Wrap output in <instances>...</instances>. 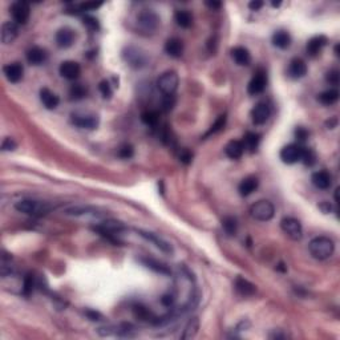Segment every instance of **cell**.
Instances as JSON below:
<instances>
[{
  "mask_svg": "<svg viewBox=\"0 0 340 340\" xmlns=\"http://www.w3.org/2000/svg\"><path fill=\"white\" fill-rule=\"evenodd\" d=\"M206 5H209L210 8H219V7H221V3H218V1H208Z\"/></svg>",
  "mask_w": 340,
  "mask_h": 340,
  "instance_id": "db71d44e",
  "label": "cell"
},
{
  "mask_svg": "<svg viewBox=\"0 0 340 340\" xmlns=\"http://www.w3.org/2000/svg\"><path fill=\"white\" fill-rule=\"evenodd\" d=\"M338 125V118L334 117L331 121H327V127H328V129H334V128Z\"/></svg>",
  "mask_w": 340,
  "mask_h": 340,
  "instance_id": "f5cc1de1",
  "label": "cell"
},
{
  "mask_svg": "<svg viewBox=\"0 0 340 340\" xmlns=\"http://www.w3.org/2000/svg\"><path fill=\"white\" fill-rule=\"evenodd\" d=\"M71 100H81L86 96V88L81 84H73L69 89Z\"/></svg>",
  "mask_w": 340,
  "mask_h": 340,
  "instance_id": "836d02e7",
  "label": "cell"
},
{
  "mask_svg": "<svg viewBox=\"0 0 340 340\" xmlns=\"http://www.w3.org/2000/svg\"><path fill=\"white\" fill-rule=\"evenodd\" d=\"M280 227L284 232V234H287L293 241H300L303 236V227L302 223L298 221L297 218L286 217L280 221Z\"/></svg>",
  "mask_w": 340,
  "mask_h": 340,
  "instance_id": "ba28073f",
  "label": "cell"
},
{
  "mask_svg": "<svg viewBox=\"0 0 340 340\" xmlns=\"http://www.w3.org/2000/svg\"><path fill=\"white\" fill-rule=\"evenodd\" d=\"M180 160L181 162H184V164L188 165V164H190L191 160H193V154H191L188 149H182L180 153Z\"/></svg>",
  "mask_w": 340,
  "mask_h": 340,
  "instance_id": "c3c4849f",
  "label": "cell"
},
{
  "mask_svg": "<svg viewBox=\"0 0 340 340\" xmlns=\"http://www.w3.org/2000/svg\"><path fill=\"white\" fill-rule=\"evenodd\" d=\"M226 114H221V116L215 120V123L212 125V128H210V130H209L208 133V136L214 134V133H218L219 130H222L223 128H225V125H226Z\"/></svg>",
  "mask_w": 340,
  "mask_h": 340,
  "instance_id": "8d00e7d4",
  "label": "cell"
},
{
  "mask_svg": "<svg viewBox=\"0 0 340 340\" xmlns=\"http://www.w3.org/2000/svg\"><path fill=\"white\" fill-rule=\"evenodd\" d=\"M232 56L234 59V62L238 65L245 66L249 65L251 63V55L249 52V49L245 47H235L232 49Z\"/></svg>",
  "mask_w": 340,
  "mask_h": 340,
  "instance_id": "d4e9b609",
  "label": "cell"
},
{
  "mask_svg": "<svg viewBox=\"0 0 340 340\" xmlns=\"http://www.w3.org/2000/svg\"><path fill=\"white\" fill-rule=\"evenodd\" d=\"M18 25L12 21H5L1 25V42L4 44H11L15 39L18 38Z\"/></svg>",
  "mask_w": 340,
  "mask_h": 340,
  "instance_id": "cb8c5ba5",
  "label": "cell"
},
{
  "mask_svg": "<svg viewBox=\"0 0 340 340\" xmlns=\"http://www.w3.org/2000/svg\"><path fill=\"white\" fill-rule=\"evenodd\" d=\"M266 85H267V73L263 69H258L255 72L253 79L249 83V86H247V92L249 95L255 96V95H260L263 90L266 89Z\"/></svg>",
  "mask_w": 340,
  "mask_h": 340,
  "instance_id": "9c48e42d",
  "label": "cell"
},
{
  "mask_svg": "<svg viewBox=\"0 0 340 340\" xmlns=\"http://www.w3.org/2000/svg\"><path fill=\"white\" fill-rule=\"evenodd\" d=\"M99 89H100V92H101V95H103V97H104V99H109L110 96L113 95L112 85L109 84V81H106V80L101 81V83H100Z\"/></svg>",
  "mask_w": 340,
  "mask_h": 340,
  "instance_id": "b9f144b4",
  "label": "cell"
},
{
  "mask_svg": "<svg viewBox=\"0 0 340 340\" xmlns=\"http://www.w3.org/2000/svg\"><path fill=\"white\" fill-rule=\"evenodd\" d=\"M33 287H35V278H33L32 275H27V276L24 278V282H23L24 295H25V297H28L29 294L32 293Z\"/></svg>",
  "mask_w": 340,
  "mask_h": 340,
  "instance_id": "60d3db41",
  "label": "cell"
},
{
  "mask_svg": "<svg viewBox=\"0 0 340 340\" xmlns=\"http://www.w3.org/2000/svg\"><path fill=\"white\" fill-rule=\"evenodd\" d=\"M308 250L310 254L315 258V259L324 260L327 258H330L331 255L334 254L335 251V243L334 241L328 238V236H317L314 238L310 245H308Z\"/></svg>",
  "mask_w": 340,
  "mask_h": 340,
  "instance_id": "6da1fadb",
  "label": "cell"
},
{
  "mask_svg": "<svg viewBox=\"0 0 340 340\" xmlns=\"http://www.w3.org/2000/svg\"><path fill=\"white\" fill-rule=\"evenodd\" d=\"M280 4H282L280 1H278V3H275V1H273V3H271V5H273V7H275V8H276V7H279V5H280Z\"/></svg>",
  "mask_w": 340,
  "mask_h": 340,
  "instance_id": "11a10c76",
  "label": "cell"
},
{
  "mask_svg": "<svg viewBox=\"0 0 340 340\" xmlns=\"http://www.w3.org/2000/svg\"><path fill=\"white\" fill-rule=\"evenodd\" d=\"M259 142H260L259 134H256V133H253V132H247L245 134V137H243L242 144H243V147H245V150L250 151V153H255L256 149H258V147H259Z\"/></svg>",
  "mask_w": 340,
  "mask_h": 340,
  "instance_id": "f546056e",
  "label": "cell"
},
{
  "mask_svg": "<svg viewBox=\"0 0 340 340\" xmlns=\"http://www.w3.org/2000/svg\"><path fill=\"white\" fill-rule=\"evenodd\" d=\"M175 302V298L173 294H165L164 297L161 298V303L166 306V307H171Z\"/></svg>",
  "mask_w": 340,
  "mask_h": 340,
  "instance_id": "7dc6e473",
  "label": "cell"
},
{
  "mask_svg": "<svg viewBox=\"0 0 340 340\" xmlns=\"http://www.w3.org/2000/svg\"><path fill=\"white\" fill-rule=\"evenodd\" d=\"M16 142L12 140V138L7 137L4 138V141H3V144H1V149H3V151H14L15 149H16Z\"/></svg>",
  "mask_w": 340,
  "mask_h": 340,
  "instance_id": "ee69618b",
  "label": "cell"
},
{
  "mask_svg": "<svg viewBox=\"0 0 340 340\" xmlns=\"http://www.w3.org/2000/svg\"><path fill=\"white\" fill-rule=\"evenodd\" d=\"M144 263H145L149 269L154 270V271L160 273V274H170L169 269H168L166 266L158 263V262H154V260H144Z\"/></svg>",
  "mask_w": 340,
  "mask_h": 340,
  "instance_id": "74e56055",
  "label": "cell"
},
{
  "mask_svg": "<svg viewBox=\"0 0 340 340\" xmlns=\"http://www.w3.org/2000/svg\"><path fill=\"white\" fill-rule=\"evenodd\" d=\"M10 12L14 18L15 23L25 24L29 19L31 8L27 1H15L14 4L11 5Z\"/></svg>",
  "mask_w": 340,
  "mask_h": 340,
  "instance_id": "8fae6325",
  "label": "cell"
},
{
  "mask_svg": "<svg viewBox=\"0 0 340 340\" xmlns=\"http://www.w3.org/2000/svg\"><path fill=\"white\" fill-rule=\"evenodd\" d=\"M141 120L149 127H156L158 121H160V116L154 110H148L145 113H142Z\"/></svg>",
  "mask_w": 340,
  "mask_h": 340,
  "instance_id": "e575fe53",
  "label": "cell"
},
{
  "mask_svg": "<svg viewBox=\"0 0 340 340\" xmlns=\"http://www.w3.org/2000/svg\"><path fill=\"white\" fill-rule=\"evenodd\" d=\"M15 209L19 212L32 215V217H42L45 215L53 209L52 205L42 201H33V199H21L15 203Z\"/></svg>",
  "mask_w": 340,
  "mask_h": 340,
  "instance_id": "7a4b0ae2",
  "label": "cell"
},
{
  "mask_svg": "<svg viewBox=\"0 0 340 340\" xmlns=\"http://www.w3.org/2000/svg\"><path fill=\"white\" fill-rule=\"evenodd\" d=\"M76 39V33L72 28L64 27L56 32V42L60 48H69L73 45Z\"/></svg>",
  "mask_w": 340,
  "mask_h": 340,
  "instance_id": "2e32d148",
  "label": "cell"
},
{
  "mask_svg": "<svg viewBox=\"0 0 340 340\" xmlns=\"http://www.w3.org/2000/svg\"><path fill=\"white\" fill-rule=\"evenodd\" d=\"M83 23H84L85 27L89 29V31H99L100 29L99 20L93 18V16H84Z\"/></svg>",
  "mask_w": 340,
  "mask_h": 340,
  "instance_id": "ab89813d",
  "label": "cell"
},
{
  "mask_svg": "<svg viewBox=\"0 0 340 340\" xmlns=\"http://www.w3.org/2000/svg\"><path fill=\"white\" fill-rule=\"evenodd\" d=\"M251 217L256 219V221H260V222H267L270 219H273L275 214V208L273 203L270 201H258L255 202L250 209Z\"/></svg>",
  "mask_w": 340,
  "mask_h": 340,
  "instance_id": "277c9868",
  "label": "cell"
},
{
  "mask_svg": "<svg viewBox=\"0 0 340 340\" xmlns=\"http://www.w3.org/2000/svg\"><path fill=\"white\" fill-rule=\"evenodd\" d=\"M258 186H259V180L255 175H249L242 180V182L238 186V190H239V194L242 197H249L250 194H253L255 190L258 189Z\"/></svg>",
  "mask_w": 340,
  "mask_h": 340,
  "instance_id": "d6986e66",
  "label": "cell"
},
{
  "mask_svg": "<svg viewBox=\"0 0 340 340\" xmlns=\"http://www.w3.org/2000/svg\"><path fill=\"white\" fill-rule=\"evenodd\" d=\"M225 153H226V156L229 157V158H232V160H238V158H241V157L243 156V153H245V147H243L242 141L233 140V141L229 142L226 147H225Z\"/></svg>",
  "mask_w": 340,
  "mask_h": 340,
  "instance_id": "4316f807",
  "label": "cell"
},
{
  "mask_svg": "<svg viewBox=\"0 0 340 340\" xmlns=\"http://www.w3.org/2000/svg\"><path fill=\"white\" fill-rule=\"evenodd\" d=\"M178 83H180L178 75L174 71H168L158 77L157 88L162 92V95L171 96L174 95L178 88Z\"/></svg>",
  "mask_w": 340,
  "mask_h": 340,
  "instance_id": "5b68a950",
  "label": "cell"
},
{
  "mask_svg": "<svg viewBox=\"0 0 340 340\" xmlns=\"http://www.w3.org/2000/svg\"><path fill=\"white\" fill-rule=\"evenodd\" d=\"M85 315L89 318L90 320H101V314H99V312L93 311V310H88V311L85 312Z\"/></svg>",
  "mask_w": 340,
  "mask_h": 340,
  "instance_id": "681fc988",
  "label": "cell"
},
{
  "mask_svg": "<svg viewBox=\"0 0 340 340\" xmlns=\"http://www.w3.org/2000/svg\"><path fill=\"white\" fill-rule=\"evenodd\" d=\"M71 121L73 125L81 129H96L99 127V117L96 114L88 113H73L71 116Z\"/></svg>",
  "mask_w": 340,
  "mask_h": 340,
  "instance_id": "30bf717a",
  "label": "cell"
},
{
  "mask_svg": "<svg viewBox=\"0 0 340 340\" xmlns=\"http://www.w3.org/2000/svg\"><path fill=\"white\" fill-rule=\"evenodd\" d=\"M140 234H141V235L144 236L147 241L151 242V243H154V245H156L161 251L168 253V254H171V253H173L171 246H170L166 241H164L162 238H160L158 235H156V234H153V233H148V232H140Z\"/></svg>",
  "mask_w": 340,
  "mask_h": 340,
  "instance_id": "484cf974",
  "label": "cell"
},
{
  "mask_svg": "<svg viewBox=\"0 0 340 340\" xmlns=\"http://www.w3.org/2000/svg\"><path fill=\"white\" fill-rule=\"evenodd\" d=\"M319 209H320L321 212H326V214H327V212H331V209H332V208H331L330 203L326 202V201H324V202H321L320 205H319Z\"/></svg>",
  "mask_w": 340,
  "mask_h": 340,
  "instance_id": "816d5d0a",
  "label": "cell"
},
{
  "mask_svg": "<svg viewBox=\"0 0 340 340\" xmlns=\"http://www.w3.org/2000/svg\"><path fill=\"white\" fill-rule=\"evenodd\" d=\"M137 25L142 32L153 33L160 25V18L154 11L142 10L137 16Z\"/></svg>",
  "mask_w": 340,
  "mask_h": 340,
  "instance_id": "8992f818",
  "label": "cell"
},
{
  "mask_svg": "<svg viewBox=\"0 0 340 340\" xmlns=\"http://www.w3.org/2000/svg\"><path fill=\"white\" fill-rule=\"evenodd\" d=\"M306 166H312L315 162H317V154L315 151L310 149V148H304L303 149L302 160H300Z\"/></svg>",
  "mask_w": 340,
  "mask_h": 340,
  "instance_id": "d590c367",
  "label": "cell"
},
{
  "mask_svg": "<svg viewBox=\"0 0 340 340\" xmlns=\"http://www.w3.org/2000/svg\"><path fill=\"white\" fill-rule=\"evenodd\" d=\"M40 101H42V105L47 109H49V110L56 109L57 106H59V104H60L59 96H56L53 92L47 89V88H42V89L40 90Z\"/></svg>",
  "mask_w": 340,
  "mask_h": 340,
  "instance_id": "603a6c76",
  "label": "cell"
},
{
  "mask_svg": "<svg viewBox=\"0 0 340 340\" xmlns=\"http://www.w3.org/2000/svg\"><path fill=\"white\" fill-rule=\"evenodd\" d=\"M234 287H235V291L242 297H251L256 293V287L255 284H253L251 282H249L247 279L242 278V276H238L234 282Z\"/></svg>",
  "mask_w": 340,
  "mask_h": 340,
  "instance_id": "ffe728a7",
  "label": "cell"
},
{
  "mask_svg": "<svg viewBox=\"0 0 340 340\" xmlns=\"http://www.w3.org/2000/svg\"><path fill=\"white\" fill-rule=\"evenodd\" d=\"M327 40L326 36L323 35H319V36H314L312 39H310L307 42V47H306V51H307V55L310 57H317L319 53L323 51V48L326 47Z\"/></svg>",
  "mask_w": 340,
  "mask_h": 340,
  "instance_id": "9a60e30c",
  "label": "cell"
},
{
  "mask_svg": "<svg viewBox=\"0 0 340 340\" xmlns=\"http://www.w3.org/2000/svg\"><path fill=\"white\" fill-rule=\"evenodd\" d=\"M198 330H199V319L198 318H191V319L186 323V326H185L184 328V332H182V335H181V339L182 340L193 339V338H195L197 334H198Z\"/></svg>",
  "mask_w": 340,
  "mask_h": 340,
  "instance_id": "f1b7e54d",
  "label": "cell"
},
{
  "mask_svg": "<svg viewBox=\"0 0 340 340\" xmlns=\"http://www.w3.org/2000/svg\"><path fill=\"white\" fill-rule=\"evenodd\" d=\"M222 227L227 235L233 236L238 232V222L234 217H225L222 219Z\"/></svg>",
  "mask_w": 340,
  "mask_h": 340,
  "instance_id": "d6a6232c",
  "label": "cell"
},
{
  "mask_svg": "<svg viewBox=\"0 0 340 340\" xmlns=\"http://www.w3.org/2000/svg\"><path fill=\"white\" fill-rule=\"evenodd\" d=\"M59 72H60L62 77H64V79H66V80L72 81L80 77L81 68L80 65H79V63L68 60V62L62 63V65H60V68H59Z\"/></svg>",
  "mask_w": 340,
  "mask_h": 340,
  "instance_id": "4fadbf2b",
  "label": "cell"
},
{
  "mask_svg": "<svg viewBox=\"0 0 340 340\" xmlns=\"http://www.w3.org/2000/svg\"><path fill=\"white\" fill-rule=\"evenodd\" d=\"M271 116V108L266 103H259L251 110V120L255 125H263L267 123V120Z\"/></svg>",
  "mask_w": 340,
  "mask_h": 340,
  "instance_id": "7c38bea8",
  "label": "cell"
},
{
  "mask_svg": "<svg viewBox=\"0 0 340 340\" xmlns=\"http://www.w3.org/2000/svg\"><path fill=\"white\" fill-rule=\"evenodd\" d=\"M288 76L291 79H302L307 75V64L303 62L302 59H294L288 65Z\"/></svg>",
  "mask_w": 340,
  "mask_h": 340,
  "instance_id": "ac0fdd59",
  "label": "cell"
},
{
  "mask_svg": "<svg viewBox=\"0 0 340 340\" xmlns=\"http://www.w3.org/2000/svg\"><path fill=\"white\" fill-rule=\"evenodd\" d=\"M326 80H327V83H330V84L338 85L339 84V72L336 71V69H332V71H330L328 73H327Z\"/></svg>",
  "mask_w": 340,
  "mask_h": 340,
  "instance_id": "bcb514c9",
  "label": "cell"
},
{
  "mask_svg": "<svg viewBox=\"0 0 340 340\" xmlns=\"http://www.w3.org/2000/svg\"><path fill=\"white\" fill-rule=\"evenodd\" d=\"M303 149L304 148L300 145V144H288L286 147L280 150V160L284 164L287 165H294L297 164L299 161L302 160V154H303Z\"/></svg>",
  "mask_w": 340,
  "mask_h": 340,
  "instance_id": "52a82bcc",
  "label": "cell"
},
{
  "mask_svg": "<svg viewBox=\"0 0 340 340\" xmlns=\"http://www.w3.org/2000/svg\"><path fill=\"white\" fill-rule=\"evenodd\" d=\"M311 181L315 188L321 190L330 189L331 185H332V177L327 170H319L317 173H314L311 177Z\"/></svg>",
  "mask_w": 340,
  "mask_h": 340,
  "instance_id": "e0dca14e",
  "label": "cell"
},
{
  "mask_svg": "<svg viewBox=\"0 0 340 340\" xmlns=\"http://www.w3.org/2000/svg\"><path fill=\"white\" fill-rule=\"evenodd\" d=\"M123 59L128 65L132 66L134 69H141L144 66H147L148 64L147 53L144 52L141 48L132 47V45L124 48Z\"/></svg>",
  "mask_w": 340,
  "mask_h": 340,
  "instance_id": "3957f363",
  "label": "cell"
},
{
  "mask_svg": "<svg viewBox=\"0 0 340 340\" xmlns=\"http://www.w3.org/2000/svg\"><path fill=\"white\" fill-rule=\"evenodd\" d=\"M308 136H310V132H308L307 129H304V128H298L297 130H295V137H297V140L299 142L306 141Z\"/></svg>",
  "mask_w": 340,
  "mask_h": 340,
  "instance_id": "f6af8a7d",
  "label": "cell"
},
{
  "mask_svg": "<svg viewBox=\"0 0 340 340\" xmlns=\"http://www.w3.org/2000/svg\"><path fill=\"white\" fill-rule=\"evenodd\" d=\"M175 21L177 24L182 27V28H189L191 23H193V16L190 14L189 11L186 10H180L175 12Z\"/></svg>",
  "mask_w": 340,
  "mask_h": 340,
  "instance_id": "1f68e13d",
  "label": "cell"
},
{
  "mask_svg": "<svg viewBox=\"0 0 340 340\" xmlns=\"http://www.w3.org/2000/svg\"><path fill=\"white\" fill-rule=\"evenodd\" d=\"M133 153H134V150H133V147L132 145H123V147L118 149V156L121 157V158H125V160H128V158H130V157L133 156Z\"/></svg>",
  "mask_w": 340,
  "mask_h": 340,
  "instance_id": "7bdbcfd3",
  "label": "cell"
},
{
  "mask_svg": "<svg viewBox=\"0 0 340 340\" xmlns=\"http://www.w3.org/2000/svg\"><path fill=\"white\" fill-rule=\"evenodd\" d=\"M339 100V92L338 89H328L321 92L320 95H318V101L323 105H334Z\"/></svg>",
  "mask_w": 340,
  "mask_h": 340,
  "instance_id": "4dcf8cb0",
  "label": "cell"
},
{
  "mask_svg": "<svg viewBox=\"0 0 340 340\" xmlns=\"http://www.w3.org/2000/svg\"><path fill=\"white\" fill-rule=\"evenodd\" d=\"M4 76L10 83H19L24 76V68L20 63H10L3 68Z\"/></svg>",
  "mask_w": 340,
  "mask_h": 340,
  "instance_id": "5bb4252c",
  "label": "cell"
},
{
  "mask_svg": "<svg viewBox=\"0 0 340 340\" xmlns=\"http://www.w3.org/2000/svg\"><path fill=\"white\" fill-rule=\"evenodd\" d=\"M263 7V1H250L249 3V8L251 11H259Z\"/></svg>",
  "mask_w": 340,
  "mask_h": 340,
  "instance_id": "f907efd6",
  "label": "cell"
},
{
  "mask_svg": "<svg viewBox=\"0 0 340 340\" xmlns=\"http://www.w3.org/2000/svg\"><path fill=\"white\" fill-rule=\"evenodd\" d=\"M273 44L274 47L279 48V49H287L290 45H291V36L290 33L286 32V31H276V32L273 35Z\"/></svg>",
  "mask_w": 340,
  "mask_h": 340,
  "instance_id": "83f0119b",
  "label": "cell"
},
{
  "mask_svg": "<svg viewBox=\"0 0 340 340\" xmlns=\"http://www.w3.org/2000/svg\"><path fill=\"white\" fill-rule=\"evenodd\" d=\"M165 52L169 55L170 57H178L182 56L184 53V42L178 38H171L165 42Z\"/></svg>",
  "mask_w": 340,
  "mask_h": 340,
  "instance_id": "44dd1931",
  "label": "cell"
},
{
  "mask_svg": "<svg viewBox=\"0 0 340 340\" xmlns=\"http://www.w3.org/2000/svg\"><path fill=\"white\" fill-rule=\"evenodd\" d=\"M175 105V97L174 95L171 96H165L162 97V101H161V109L164 112H170L171 109L174 108Z\"/></svg>",
  "mask_w": 340,
  "mask_h": 340,
  "instance_id": "f35d334b",
  "label": "cell"
},
{
  "mask_svg": "<svg viewBox=\"0 0 340 340\" xmlns=\"http://www.w3.org/2000/svg\"><path fill=\"white\" fill-rule=\"evenodd\" d=\"M47 51L40 47H32L27 52V62L31 65H42L47 60Z\"/></svg>",
  "mask_w": 340,
  "mask_h": 340,
  "instance_id": "7402d4cb",
  "label": "cell"
}]
</instances>
